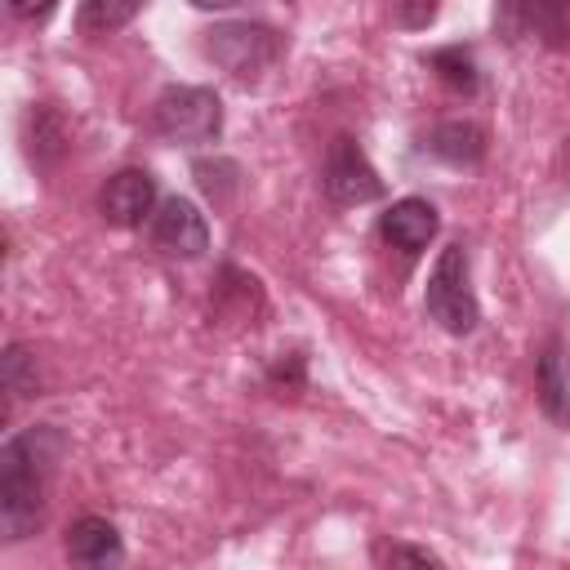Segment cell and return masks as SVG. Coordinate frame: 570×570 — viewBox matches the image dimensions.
Returning <instances> with one entry per match:
<instances>
[{"label":"cell","instance_id":"15","mask_svg":"<svg viewBox=\"0 0 570 570\" xmlns=\"http://www.w3.org/2000/svg\"><path fill=\"white\" fill-rule=\"evenodd\" d=\"M530 4H534V0H499L503 27H508V31H517L521 22H530Z\"/></svg>","mask_w":570,"mask_h":570},{"label":"cell","instance_id":"4","mask_svg":"<svg viewBox=\"0 0 570 570\" xmlns=\"http://www.w3.org/2000/svg\"><path fill=\"white\" fill-rule=\"evenodd\" d=\"M205 53L214 62H223L236 80H254L276 62L281 40H276L272 27H258V22H223V27L209 31Z\"/></svg>","mask_w":570,"mask_h":570},{"label":"cell","instance_id":"14","mask_svg":"<svg viewBox=\"0 0 570 570\" xmlns=\"http://www.w3.org/2000/svg\"><path fill=\"white\" fill-rule=\"evenodd\" d=\"M392 13L401 27H428L436 18V0H392Z\"/></svg>","mask_w":570,"mask_h":570},{"label":"cell","instance_id":"5","mask_svg":"<svg viewBox=\"0 0 570 570\" xmlns=\"http://www.w3.org/2000/svg\"><path fill=\"white\" fill-rule=\"evenodd\" d=\"M321 187H325V196L334 205H365V200H379L383 196V178L374 174V165L365 160V151L356 147V138H347V134H338L330 142Z\"/></svg>","mask_w":570,"mask_h":570},{"label":"cell","instance_id":"17","mask_svg":"<svg viewBox=\"0 0 570 570\" xmlns=\"http://www.w3.org/2000/svg\"><path fill=\"white\" fill-rule=\"evenodd\" d=\"M387 557H392V561H419V566H432V561H436L432 552H414V548H392Z\"/></svg>","mask_w":570,"mask_h":570},{"label":"cell","instance_id":"8","mask_svg":"<svg viewBox=\"0 0 570 570\" xmlns=\"http://www.w3.org/2000/svg\"><path fill=\"white\" fill-rule=\"evenodd\" d=\"M436 227H441L436 205L423 200V196H405V200H396V205L383 214V223H379L383 240H387L392 249H401V254H419V249H428V240L436 236Z\"/></svg>","mask_w":570,"mask_h":570},{"label":"cell","instance_id":"6","mask_svg":"<svg viewBox=\"0 0 570 570\" xmlns=\"http://www.w3.org/2000/svg\"><path fill=\"white\" fill-rule=\"evenodd\" d=\"M151 240L169 258H200L209 249V223L191 200L169 196L151 218Z\"/></svg>","mask_w":570,"mask_h":570},{"label":"cell","instance_id":"2","mask_svg":"<svg viewBox=\"0 0 570 570\" xmlns=\"http://www.w3.org/2000/svg\"><path fill=\"white\" fill-rule=\"evenodd\" d=\"M151 125L160 138L183 142V147H200L214 142L223 134V102L214 89L200 85H169L156 107H151Z\"/></svg>","mask_w":570,"mask_h":570},{"label":"cell","instance_id":"11","mask_svg":"<svg viewBox=\"0 0 570 570\" xmlns=\"http://www.w3.org/2000/svg\"><path fill=\"white\" fill-rule=\"evenodd\" d=\"M432 151H436L441 160H450V165H472V160H481V151H485V134H481L472 120H445V125H436V134H432Z\"/></svg>","mask_w":570,"mask_h":570},{"label":"cell","instance_id":"1","mask_svg":"<svg viewBox=\"0 0 570 570\" xmlns=\"http://www.w3.org/2000/svg\"><path fill=\"white\" fill-rule=\"evenodd\" d=\"M58 436L49 428H31L0 450V521L9 539H22L45 508V481H49V454Z\"/></svg>","mask_w":570,"mask_h":570},{"label":"cell","instance_id":"13","mask_svg":"<svg viewBox=\"0 0 570 570\" xmlns=\"http://www.w3.org/2000/svg\"><path fill=\"white\" fill-rule=\"evenodd\" d=\"M428 67H432L454 94H472V89H476V62H472V53H463V49H436V53L428 58Z\"/></svg>","mask_w":570,"mask_h":570},{"label":"cell","instance_id":"18","mask_svg":"<svg viewBox=\"0 0 570 570\" xmlns=\"http://www.w3.org/2000/svg\"><path fill=\"white\" fill-rule=\"evenodd\" d=\"M187 4H196V9H236L240 0H187Z\"/></svg>","mask_w":570,"mask_h":570},{"label":"cell","instance_id":"3","mask_svg":"<svg viewBox=\"0 0 570 570\" xmlns=\"http://www.w3.org/2000/svg\"><path fill=\"white\" fill-rule=\"evenodd\" d=\"M423 312L445 330V334H472L481 312H476V294L468 285V254L463 245H445L432 276H428V289H423Z\"/></svg>","mask_w":570,"mask_h":570},{"label":"cell","instance_id":"10","mask_svg":"<svg viewBox=\"0 0 570 570\" xmlns=\"http://www.w3.org/2000/svg\"><path fill=\"white\" fill-rule=\"evenodd\" d=\"M539 405L552 423H570V352L557 338L539 356Z\"/></svg>","mask_w":570,"mask_h":570},{"label":"cell","instance_id":"16","mask_svg":"<svg viewBox=\"0 0 570 570\" xmlns=\"http://www.w3.org/2000/svg\"><path fill=\"white\" fill-rule=\"evenodd\" d=\"M53 4H58V0H9V9H13L18 18H27V22H36V18L53 13Z\"/></svg>","mask_w":570,"mask_h":570},{"label":"cell","instance_id":"9","mask_svg":"<svg viewBox=\"0 0 570 570\" xmlns=\"http://www.w3.org/2000/svg\"><path fill=\"white\" fill-rule=\"evenodd\" d=\"M67 557L80 566H116L125 557V548L107 517H76L67 530Z\"/></svg>","mask_w":570,"mask_h":570},{"label":"cell","instance_id":"12","mask_svg":"<svg viewBox=\"0 0 570 570\" xmlns=\"http://www.w3.org/2000/svg\"><path fill=\"white\" fill-rule=\"evenodd\" d=\"M142 0H80V31L85 36H107V31H120L134 13H138Z\"/></svg>","mask_w":570,"mask_h":570},{"label":"cell","instance_id":"7","mask_svg":"<svg viewBox=\"0 0 570 570\" xmlns=\"http://www.w3.org/2000/svg\"><path fill=\"white\" fill-rule=\"evenodd\" d=\"M98 209L111 227H138L156 209V178L147 169H120L107 178Z\"/></svg>","mask_w":570,"mask_h":570}]
</instances>
